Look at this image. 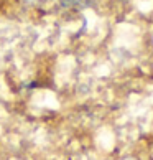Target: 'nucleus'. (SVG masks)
<instances>
[{
    "instance_id": "obj_1",
    "label": "nucleus",
    "mask_w": 153,
    "mask_h": 160,
    "mask_svg": "<svg viewBox=\"0 0 153 160\" xmlns=\"http://www.w3.org/2000/svg\"><path fill=\"white\" fill-rule=\"evenodd\" d=\"M63 5H66L69 8H86L94 2V0H61Z\"/></svg>"
}]
</instances>
